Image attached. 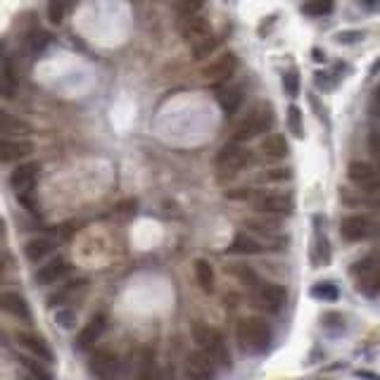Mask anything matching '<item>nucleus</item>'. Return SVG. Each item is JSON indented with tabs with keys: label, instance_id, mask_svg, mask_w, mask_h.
<instances>
[{
	"label": "nucleus",
	"instance_id": "nucleus-26",
	"mask_svg": "<svg viewBox=\"0 0 380 380\" xmlns=\"http://www.w3.org/2000/svg\"><path fill=\"white\" fill-rule=\"evenodd\" d=\"M136 380H162V371H159L157 361H155L153 349H143L141 366H138Z\"/></svg>",
	"mask_w": 380,
	"mask_h": 380
},
{
	"label": "nucleus",
	"instance_id": "nucleus-28",
	"mask_svg": "<svg viewBox=\"0 0 380 380\" xmlns=\"http://www.w3.org/2000/svg\"><path fill=\"white\" fill-rule=\"evenodd\" d=\"M316 240H314V264H328L331 261V248H328V240L321 233V216H316Z\"/></svg>",
	"mask_w": 380,
	"mask_h": 380
},
{
	"label": "nucleus",
	"instance_id": "nucleus-2",
	"mask_svg": "<svg viewBox=\"0 0 380 380\" xmlns=\"http://www.w3.org/2000/svg\"><path fill=\"white\" fill-rule=\"evenodd\" d=\"M190 333H193V340L198 343V347L202 349L214 364L231 366V352H228L226 343H223L221 333L216 331V328H211L209 323L195 321L193 328H190Z\"/></svg>",
	"mask_w": 380,
	"mask_h": 380
},
{
	"label": "nucleus",
	"instance_id": "nucleus-25",
	"mask_svg": "<svg viewBox=\"0 0 380 380\" xmlns=\"http://www.w3.org/2000/svg\"><path fill=\"white\" fill-rule=\"evenodd\" d=\"M261 153L271 159H285L288 157V141H285L281 133H271V136H266L264 143H261Z\"/></svg>",
	"mask_w": 380,
	"mask_h": 380
},
{
	"label": "nucleus",
	"instance_id": "nucleus-21",
	"mask_svg": "<svg viewBox=\"0 0 380 380\" xmlns=\"http://www.w3.org/2000/svg\"><path fill=\"white\" fill-rule=\"evenodd\" d=\"M105 328H107V316H105V314H95L91 318V323H88V326L79 333V338H76V347H79V349H91L93 345L100 340V335L105 333Z\"/></svg>",
	"mask_w": 380,
	"mask_h": 380
},
{
	"label": "nucleus",
	"instance_id": "nucleus-6",
	"mask_svg": "<svg viewBox=\"0 0 380 380\" xmlns=\"http://www.w3.org/2000/svg\"><path fill=\"white\" fill-rule=\"evenodd\" d=\"M250 159H252V155H250L243 145H238L236 141L226 143L219 150V155H216V169H219V176L221 178L236 176L238 171H243L245 166L250 164Z\"/></svg>",
	"mask_w": 380,
	"mask_h": 380
},
{
	"label": "nucleus",
	"instance_id": "nucleus-13",
	"mask_svg": "<svg viewBox=\"0 0 380 380\" xmlns=\"http://www.w3.org/2000/svg\"><path fill=\"white\" fill-rule=\"evenodd\" d=\"M15 340L26 354L36 356V359L43 361V364H46V361H53V349H50V345L41 338V335H36L31 331H19V333H15Z\"/></svg>",
	"mask_w": 380,
	"mask_h": 380
},
{
	"label": "nucleus",
	"instance_id": "nucleus-8",
	"mask_svg": "<svg viewBox=\"0 0 380 380\" xmlns=\"http://www.w3.org/2000/svg\"><path fill=\"white\" fill-rule=\"evenodd\" d=\"M252 207L261 214H273V216H281V214H290L293 211V198L288 193H252Z\"/></svg>",
	"mask_w": 380,
	"mask_h": 380
},
{
	"label": "nucleus",
	"instance_id": "nucleus-33",
	"mask_svg": "<svg viewBox=\"0 0 380 380\" xmlns=\"http://www.w3.org/2000/svg\"><path fill=\"white\" fill-rule=\"evenodd\" d=\"M302 12L309 17H326L333 12V0H306L302 5Z\"/></svg>",
	"mask_w": 380,
	"mask_h": 380
},
{
	"label": "nucleus",
	"instance_id": "nucleus-24",
	"mask_svg": "<svg viewBox=\"0 0 380 380\" xmlns=\"http://www.w3.org/2000/svg\"><path fill=\"white\" fill-rule=\"evenodd\" d=\"M55 252V243L48 238H33L24 245V254L29 261H41Z\"/></svg>",
	"mask_w": 380,
	"mask_h": 380
},
{
	"label": "nucleus",
	"instance_id": "nucleus-37",
	"mask_svg": "<svg viewBox=\"0 0 380 380\" xmlns=\"http://www.w3.org/2000/svg\"><path fill=\"white\" fill-rule=\"evenodd\" d=\"M368 153H371V159H373V166L380 171V128H371L368 131Z\"/></svg>",
	"mask_w": 380,
	"mask_h": 380
},
{
	"label": "nucleus",
	"instance_id": "nucleus-9",
	"mask_svg": "<svg viewBox=\"0 0 380 380\" xmlns=\"http://www.w3.org/2000/svg\"><path fill=\"white\" fill-rule=\"evenodd\" d=\"M88 371L93 380H116L119 376V356L112 349H98L93 352L88 361Z\"/></svg>",
	"mask_w": 380,
	"mask_h": 380
},
{
	"label": "nucleus",
	"instance_id": "nucleus-49",
	"mask_svg": "<svg viewBox=\"0 0 380 380\" xmlns=\"http://www.w3.org/2000/svg\"><path fill=\"white\" fill-rule=\"evenodd\" d=\"M3 240H5V221L0 219V243H3Z\"/></svg>",
	"mask_w": 380,
	"mask_h": 380
},
{
	"label": "nucleus",
	"instance_id": "nucleus-10",
	"mask_svg": "<svg viewBox=\"0 0 380 380\" xmlns=\"http://www.w3.org/2000/svg\"><path fill=\"white\" fill-rule=\"evenodd\" d=\"M183 376H186V380H214L216 364L205 354L202 349H195L186 356Z\"/></svg>",
	"mask_w": 380,
	"mask_h": 380
},
{
	"label": "nucleus",
	"instance_id": "nucleus-36",
	"mask_svg": "<svg viewBox=\"0 0 380 380\" xmlns=\"http://www.w3.org/2000/svg\"><path fill=\"white\" fill-rule=\"evenodd\" d=\"M0 95L8 100L17 95V76L12 74V69H5L0 74Z\"/></svg>",
	"mask_w": 380,
	"mask_h": 380
},
{
	"label": "nucleus",
	"instance_id": "nucleus-4",
	"mask_svg": "<svg viewBox=\"0 0 380 380\" xmlns=\"http://www.w3.org/2000/svg\"><path fill=\"white\" fill-rule=\"evenodd\" d=\"M352 276H354V285L361 295L366 297L380 295V254H368L361 261H356L352 266Z\"/></svg>",
	"mask_w": 380,
	"mask_h": 380
},
{
	"label": "nucleus",
	"instance_id": "nucleus-11",
	"mask_svg": "<svg viewBox=\"0 0 380 380\" xmlns=\"http://www.w3.org/2000/svg\"><path fill=\"white\" fill-rule=\"evenodd\" d=\"M266 250H278V243H273V238H261L254 233H238L228 245V252L233 254H261Z\"/></svg>",
	"mask_w": 380,
	"mask_h": 380
},
{
	"label": "nucleus",
	"instance_id": "nucleus-50",
	"mask_svg": "<svg viewBox=\"0 0 380 380\" xmlns=\"http://www.w3.org/2000/svg\"><path fill=\"white\" fill-rule=\"evenodd\" d=\"M314 60H318V62H321V60H326V55H321L318 50H314Z\"/></svg>",
	"mask_w": 380,
	"mask_h": 380
},
{
	"label": "nucleus",
	"instance_id": "nucleus-46",
	"mask_svg": "<svg viewBox=\"0 0 380 380\" xmlns=\"http://www.w3.org/2000/svg\"><path fill=\"white\" fill-rule=\"evenodd\" d=\"M371 112H373V114H376L378 119H380V86H378V91L373 93V100H371Z\"/></svg>",
	"mask_w": 380,
	"mask_h": 380
},
{
	"label": "nucleus",
	"instance_id": "nucleus-23",
	"mask_svg": "<svg viewBox=\"0 0 380 380\" xmlns=\"http://www.w3.org/2000/svg\"><path fill=\"white\" fill-rule=\"evenodd\" d=\"M29 131L31 126L24 119H19V116L10 114V112L0 107V136L17 138V136H29Z\"/></svg>",
	"mask_w": 380,
	"mask_h": 380
},
{
	"label": "nucleus",
	"instance_id": "nucleus-5",
	"mask_svg": "<svg viewBox=\"0 0 380 380\" xmlns=\"http://www.w3.org/2000/svg\"><path fill=\"white\" fill-rule=\"evenodd\" d=\"M340 236L349 243H361V240L380 238V219L368 214H352L340 221Z\"/></svg>",
	"mask_w": 380,
	"mask_h": 380
},
{
	"label": "nucleus",
	"instance_id": "nucleus-35",
	"mask_svg": "<svg viewBox=\"0 0 380 380\" xmlns=\"http://www.w3.org/2000/svg\"><path fill=\"white\" fill-rule=\"evenodd\" d=\"M288 126L295 138H304V124H302V112L297 105H290L288 107Z\"/></svg>",
	"mask_w": 380,
	"mask_h": 380
},
{
	"label": "nucleus",
	"instance_id": "nucleus-16",
	"mask_svg": "<svg viewBox=\"0 0 380 380\" xmlns=\"http://www.w3.org/2000/svg\"><path fill=\"white\" fill-rule=\"evenodd\" d=\"M347 178L354 183L356 188L366 190V188H371L373 183L380 181V171L373 164L354 159V162H349V166H347Z\"/></svg>",
	"mask_w": 380,
	"mask_h": 380
},
{
	"label": "nucleus",
	"instance_id": "nucleus-20",
	"mask_svg": "<svg viewBox=\"0 0 380 380\" xmlns=\"http://www.w3.org/2000/svg\"><path fill=\"white\" fill-rule=\"evenodd\" d=\"M31 153H33L31 143H21V141H15V138H8V136L0 138V162H5V164L29 157Z\"/></svg>",
	"mask_w": 380,
	"mask_h": 380
},
{
	"label": "nucleus",
	"instance_id": "nucleus-27",
	"mask_svg": "<svg viewBox=\"0 0 380 380\" xmlns=\"http://www.w3.org/2000/svg\"><path fill=\"white\" fill-rule=\"evenodd\" d=\"M195 278H198V285L205 290V293H214V269L207 259H198L195 261Z\"/></svg>",
	"mask_w": 380,
	"mask_h": 380
},
{
	"label": "nucleus",
	"instance_id": "nucleus-32",
	"mask_svg": "<svg viewBox=\"0 0 380 380\" xmlns=\"http://www.w3.org/2000/svg\"><path fill=\"white\" fill-rule=\"evenodd\" d=\"M216 48H219V38L211 33V36L202 38V41L193 43V60H207Z\"/></svg>",
	"mask_w": 380,
	"mask_h": 380
},
{
	"label": "nucleus",
	"instance_id": "nucleus-14",
	"mask_svg": "<svg viewBox=\"0 0 380 380\" xmlns=\"http://www.w3.org/2000/svg\"><path fill=\"white\" fill-rule=\"evenodd\" d=\"M38 174H41V164L38 162H26V164L15 166L12 174H10V188L15 193H26V190L36 186Z\"/></svg>",
	"mask_w": 380,
	"mask_h": 380
},
{
	"label": "nucleus",
	"instance_id": "nucleus-47",
	"mask_svg": "<svg viewBox=\"0 0 380 380\" xmlns=\"http://www.w3.org/2000/svg\"><path fill=\"white\" fill-rule=\"evenodd\" d=\"M266 176H269L271 181H283V178H288V176H290V171H269Z\"/></svg>",
	"mask_w": 380,
	"mask_h": 380
},
{
	"label": "nucleus",
	"instance_id": "nucleus-41",
	"mask_svg": "<svg viewBox=\"0 0 380 380\" xmlns=\"http://www.w3.org/2000/svg\"><path fill=\"white\" fill-rule=\"evenodd\" d=\"M64 17V0H50L48 3V19L53 24H60Z\"/></svg>",
	"mask_w": 380,
	"mask_h": 380
},
{
	"label": "nucleus",
	"instance_id": "nucleus-22",
	"mask_svg": "<svg viewBox=\"0 0 380 380\" xmlns=\"http://www.w3.org/2000/svg\"><path fill=\"white\" fill-rule=\"evenodd\" d=\"M88 288V281L86 278H76V281L67 283L62 290H58V293L53 295V297L48 300L50 306H58V304H71V302L81 300V295L86 293Z\"/></svg>",
	"mask_w": 380,
	"mask_h": 380
},
{
	"label": "nucleus",
	"instance_id": "nucleus-18",
	"mask_svg": "<svg viewBox=\"0 0 380 380\" xmlns=\"http://www.w3.org/2000/svg\"><path fill=\"white\" fill-rule=\"evenodd\" d=\"M69 269L71 266L64 257H53L46 266H41V269L36 271V283L38 285H55L60 278H64L67 273H69Z\"/></svg>",
	"mask_w": 380,
	"mask_h": 380
},
{
	"label": "nucleus",
	"instance_id": "nucleus-17",
	"mask_svg": "<svg viewBox=\"0 0 380 380\" xmlns=\"http://www.w3.org/2000/svg\"><path fill=\"white\" fill-rule=\"evenodd\" d=\"M0 311L19 321H31L33 314L26 304V300L19 293H0Z\"/></svg>",
	"mask_w": 380,
	"mask_h": 380
},
{
	"label": "nucleus",
	"instance_id": "nucleus-38",
	"mask_svg": "<svg viewBox=\"0 0 380 380\" xmlns=\"http://www.w3.org/2000/svg\"><path fill=\"white\" fill-rule=\"evenodd\" d=\"M283 88H285V93H288L290 98H297V95H300V71H297V69L285 71V76H283Z\"/></svg>",
	"mask_w": 380,
	"mask_h": 380
},
{
	"label": "nucleus",
	"instance_id": "nucleus-12",
	"mask_svg": "<svg viewBox=\"0 0 380 380\" xmlns=\"http://www.w3.org/2000/svg\"><path fill=\"white\" fill-rule=\"evenodd\" d=\"M238 69V58L233 53H223L219 60H214L211 64H207L202 69V79L214 83V86H221L236 74Z\"/></svg>",
	"mask_w": 380,
	"mask_h": 380
},
{
	"label": "nucleus",
	"instance_id": "nucleus-19",
	"mask_svg": "<svg viewBox=\"0 0 380 380\" xmlns=\"http://www.w3.org/2000/svg\"><path fill=\"white\" fill-rule=\"evenodd\" d=\"M181 36L186 38L190 43H198L202 38L211 36V24L200 15H190V17H183L181 21Z\"/></svg>",
	"mask_w": 380,
	"mask_h": 380
},
{
	"label": "nucleus",
	"instance_id": "nucleus-31",
	"mask_svg": "<svg viewBox=\"0 0 380 380\" xmlns=\"http://www.w3.org/2000/svg\"><path fill=\"white\" fill-rule=\"evenodd\" d=\"M349 205H366L373 209H380V181L373 183L371 188L361 190V198H347Z\"/></svg>",
	"mask_w": 380,
	"mask_h": 380
},
{
	"label": "nucleus",
	"instance_id": "nucleus-44",
	"mask_svg": "<svg viewBox=\"0 0 380 380\" xmlns=\"http://www.w3.org/2000/svg\"><path fill=\"white\" fill-rule=\"evenodd\" d=\"M228 198L231 200H250L252 198V190H248V188H240V190H228Z\"/></svg>",
	"mask_w": 380,
	"mask_h": 380
},
{
	"label": "nucleus",
	"instance_id": "nucleus-30",
	"mask_svg": "<svg viewBox=\"0 0 380 380\" xmlns=\"http://www.w3.org/2000/svg\"><path fill=\"white\" fill-rule=\"evenodd\" d=\"M309 295L314 300H323V302H335L340 297V290H338V285L331 283V281H318L311 285V290H309Z\"/></svg>",
	"mask_w": 380,
	"mask_h": 380
},
{
	"label": "nucleus",
	"instance_id": "nucleus-51",
	"mask_svg": "<svg viewBox=\"0 0 380 380\" xmlns=\"http://www.w3.org/2000/svg\"><path fill=\"white\" fill-rule=\"evenodd\" d=\"M17 380H33V378L29 376V373H19V378H17Z\"/></svg>",
	"mask_w": 380,
	"mask_h": 380
},
{
	"label": "nucleus",
	"instance_id": "nucleus-7",
	"mask_svg": "<svg viewBox=\"0 0 380 380\" xmlns=\"http://www.w3.org/2000/svg\"><path fill=\"white\" fill-rule=\"evenodd\" d=\"M288 293L278 283H254L252 285V304L266 314H278L285 306Z\"/></svg>",
	"mask_w": 380,
	"mask_h": 380
},
{
	"label": "nucleus",
	"instance_id": "nucleus-3",
	"mask_svg": "<svg viewBox=\"0 0 380 380\" xmlns=\"http://www.w3.org/2000/svg\"><path fill=\"white\" fill-rule=\"evenodd\" d=\"M273 124V112L269 105H257V107L250 112L248 116H245L243 121L236 126V131H233V138L231 141L236 143H248L252 141V138L261 136V133H266Z\"/></svg>",
	"mask_w": 380,
	"mask_h": 380
},
{
	"label": "nucleus",
	"instance_id": "nucleus-15",
	"mask_svg": "<svg viewBox=\"0 0 380 380\" xmlns=\"http://www.w3.org/2000/svg\"><path fill=\"white\" fill-rule=\"evenodd\" d=\"M216 103L226 114H236L245 103V91L238 83H221V88H216Z\"/></svg>",
	"mask_w": 380,
	"mask_h": 380
},
{
	"label": "nucleus",
	"instance_id": "nucleus-34",
	"mask_svg": "<svg viewBox=\"0 0 380 380\" xmlns=\"http://www.w3.org/2000/svg\"><path fill=\"white\" fill-rule=\"evenodd\" d=\"M48 41H50V36L46 31H41V29H36V31H31L29 36H26V41H24V46L29 53L33 55H38V53H43L48 46Z\"/></svg>",
	"mask_w": 380,
	"mask_h": 380
},
{
	"label": "nucleus",
	"instance_id": "nucleus-48",
	"mask_svg": "<svg viewBox=\"0 0 380 380\" xmlns=\"http://www.w3.org/2000/svg\"><path fill=\"white\" fill-rule=\"evenodd\" d=\"M364 8H371V10H376V8H380V0H359Z\"/></svg>",
	"mask_w": 380,
	"mask_h": 380
},
{
	"label": "nucleus",
	"instance_id": "nucleus-43",
	"mask_svg": "<svg viewBox=\"0 0 380 380\" xmlns=\"http://www.w3.org/2000/svg\"><path fill=\"white\" fill-rule=\"evenodd\" d=\"M359 38H364V33L361 31H343L335 36V41L338 43H354V41H359Z\"/></svg>",
	"mask_w": 380,
	"mask_h": 380
},
{
	"label": "nucleus",
	"instance_id": "nucleus-40",
	"mask_svg": "<svg viewBox=\"0 0 380 380\" xmlns=\"http://www.w3.org/2000/svg\"><path fill=\"white\" fill-rule=\"evenodd\" d=\"M55 323H58L62 331H71V328L76 326V314L69 309H60L58 314H55Z\"/></svg>",
	"mask_w": 380,
	"mask_h": 380
},
{
	"label": "nucleus",
	"instance_id": "nucleus-39",
	"mask_svg": "<svg viewBox=\"0 0 380 380\" xmlns=\"http://www.w3.org/2000/svg\"><path fill=\"white\" fill-rule=\"evenodd\" d=\"M205 0H176V12L181 17H190V15H198L202 10Z\"/></svg>",
	"mask_w": 380,
	"mask_h": 380
},
{
	"label": "nucleus",
	"instance_id": "nucleus-29",
	"mask_svg": "<svg viewBox=\"0 0 380 380\" xmlns=\"http://www.w3.org/2000/svg\"><path fill=\"white\" fill-rule=\"evenodd\" d=\"M19 364L24 368V373H29L33 380H53L50 371L41 364V361H36V356H31V354L19 356Z\"/></svg>",
	"mask_w": 380,
	"mask_h": 380
},
{
	"label": "nucleus",
	"instance_id": "nucleus-42",
	"mask_svg": "<svg viewBox=\"0 0 380 380\" xmlns=\"http://www.w3.org/2000/svg\"><path fill=\"white\" fill-rule=\"evenodd\" d=\"M316 83L321 86V91H333V88H335V79H333V76H328L326 71H318Z\"/></svg>",
	"mask_w": 380,
	"mask_h": 380
},
{
	"label": "nucleus",
	"instance_id": "nucleus-1",
	"mask_svg": "<svg viewBox=\"0 0 380 380\" xmlns=\"http://www.w3.org/2000/svg\"><path fill=\"white\" fill-rule=\"evenodd\" d=\"M238 347L245 354H264L271 345V326L259 316L240 318L236 328Z\"/></svg>",
	"mask_w": 380,
	"mask_h": 380
},
{
	"label": "nucleus",
	"instance_id": "nucleus-45",
	"mask_svg": "<svg viewBox=\"0 0 380 380\" xmlns=\"http://www.w3.org/2000/svg\"><path fill=\"white\" fill-rule=\"evenodd\" d=\"M119 211L121 214H133V211H136V200H124V202L119 205Z\"/></svg>",
	"mask_w": 380,
	"mask_h": 380
}]
</instances>
